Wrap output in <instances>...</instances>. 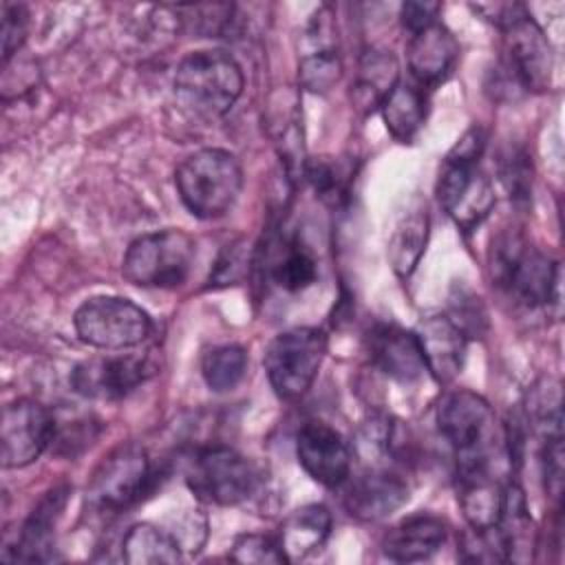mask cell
<instances>
[{
  "label": "cell",
  "mask_w": 565,
  "mask_h": 565,
  "mask_svg": "<svg viewBox=\"0 0 565 565\" xmlns=\"http://www.w3.org/2000/svg\"><path fill=\"white\" fill-rule=\"evenodd\" d=\"M490 278L525 309L550 307L558 296V265L516 230H503L492 238Z\"/></svg>",
  "instance_id": "obj_1"
},
{
  "label": "cell",
  "mask_w": 565,
  "mask_h": 565,
  "mask_svg": "<svg viewBox=\"0 0 565 565\" xmlns=\"http://www.w3.org/2000/svg\"><path fill=\"white\" fill-rule=\"evenodd\" d=\"M243 93V71L225 51H194L174 71L181 108L203 119L223 117Z\"/></svg>",
  "instance_id": "obj_2"
},
{
  "label": "cell",
  "mask_w": 565,
  "mask_h": 565,
  "mask_svg": "<svg viewBox=\"0 0 565 565\" xmlns=\"http://www.w3.org/2000/svg\"><path fill=\"white\" fill-rule=\"evenodd\" d=\"M174 183L190 214L218 218L236 203L243 188V170L232 152L203 148L179 163Z\"/></svg>",
  "instance_id": "obj_3"
},
{
  "label": "cell",
  "mask_w": 565,
  "mask_h": 565,
  "mask_svg": "<svg viewBox=\"0 0 565 565\" xmlns=\"http://www.w3.org/2000/svg\"><path fill=\"white\" fill-rule=\"evenodd\" d=\"M441 437L452 446L457 470L472 466H492L499 433L490 404L466 388L448 393L437 408Z\"/></svg>",
  "instance_id": "obj_4"
},
{
  "label": "cell",
  "mask_w": 565,
  "mask_h": 565,
  "mask_svg": "<svg viewBox=\"0 0 565 565\" xmlns=\"http://www.w3.org/2000/svg\"><path fill=\"white\" fill-rule=\"evenodd\" d=\"M194 263V241L181 230L150 232L130 243L121 274L137 287L172 289L185 282Z\"/></svg>",
  "instance_id": "obj_5"
},
{
  "label": "cell",
  "mask_w": 565,
  "mask_h": 565,
  "mask_svg": "<svg viewBox=\"0 0 565 565\" xmlns=\"http://www.w3.org/2000/svg\"><path fill=\"white\" fill-rule=\"evenodd\" d=\"M327 353V335L316 327L278 333L265 349V371L274 393L296 399L309 391Z\"/></svg>",
  "instance_id": "obj_6"
},
{
  "label": "cell",
  "mask_w": 565,
  "mask_h": 565,
  "mask_svg": "<svg viewBox=\"0 0 565 565\" xmlns=\"http://www.w3.org/2000/svg\"><path fill=\"white\" fill-rule=\"evenodd\" d=\"M73 324L82 342L106 351L137 347L152 329L150 316L121 296H95L84 300L73 316Z\"/></svg>",
  "instance_id": "obj_7"
},
{
  "label": "cell",
  "mask_w": 565,
  "mask_h": 565,
  "mask_svg": "<svg viewBox=\"0 0 565 565\" xmlns=\"http://www.w3.org/2000/svg\"><path fill=\"white\" fill-rule=\"evenodd\" d=\"M185 481L190 490L216 505H236L252 497L258 472L252 461L230 446H205L188 463Z\"/></svg>",
  "instance_id": "obj_8"
},
{
  "label": "cell",
  "mask_w": 565,
  "mask_h": 565,
  "mask_svg": "<svg viewBox=\"0 0 565 565\" xmlns=\"http://www.w3.org/2000/svg\"><path fill=\"white\" fill-rule=\"evenodd\" d=\"M157 481V472L139 446H119L95 470L86 497L99 512H124L137 505Z\"/></svg>",
  "instance_id": "obj_9"
},
{
  "label": "cell",
  "mask_w": 565,
  "mask_h": 565,
  "mask_svg": "<svg viewBox=\"0 0 565 565\" xmlns=\"http://www.w3.org/2000/svg\"><path fill=\"white\" fill-rule=\"evenodd\" d=\"M437 199L457 227L470 234L490 214L494 205V188L479 170V161L446 157L437 181Z\"/></svg>",
  "instance_id": "obj_10"
},
{
  "label": "cell",
  "mask_w": 565,
  "mask_h": 565,
  "mask_svg": "<svg viewBox=\"0 0 565 565\" xmlns=\"http://www.w3.org/2000/svg\"><path fill=\"white\" fill-rule=\"evenodd\" d=\"M505 57L503 68L521 86V90H545L552 79L554 55L550 40L541 26L532 20L530 11L523 9L503 29Z\"/></svg>",
  "instance_id": "obj_11"
},
{
  "label": "cell",
  "mask_w": 565,
  "mask_h": 565,
  "mask_svg": "<svg viewBox=\"0 0 565 565\" xmlns=\"http://www.w3.org/2000/svg\"><path fill=\"white\" fill-rule=\"evenodd\" d=\"M55 437V419L46 406L22 397L2 411V466L24 468L33 463Z\"/></svg>",
  "instance_id": "obj_12"
},
{
  "label": "cell",
  "mask_w": 565,
  "mask_h": 565,
  "mask_svg": "<svg viewBox=\"0 0 565 565\" xmlns=\"http://www.w3.org/2000/svg\"><path fill=\"white\" fill-rule=\"evenodd\" d=\"M157 373V362L148 355L95 358L77 364L71 375L73 388L84 397L119 399Z\"/></svg>",
  "instance_id": "obj_13"
},
{
  "label": "cell",
  "mask_w": 565,
  "mask_h": 565,
  "mask_svg": "<svg viewBox=\"0 0 565 565\" xmlns=\"http://www.w3.org/2000/svg\"><path fill=\"white\" fill-rule=\"evenodd\" d=\"M296 455L313 481L327 488L347 483L353 457L349 444L335 428L322 422L305 424L296 437Z\"/></svg>",
  "instance_id": "obj_14"
},
{
  "label": "cell",
  "mask_w": 565,
  "mask_h": 565,
  "mask_svg": "<svg viewBox=\"0 0 565 565\" xmlns=\"http://www.w3.org/2000/svg\"><path fill=\"white\" fill-rule=\"evenodd\" d=\"M298 51L302 86L313 93L329 90L342 71L333 13L329 7H322L311 15L307 29L302 31Z\"/></svg>",
  "instance_id": "obj_15"
},
{
  "label": "cell",
  "mask_w": 565,
  "mask_h": 565,
  "mask_svg": "<svg viewBox=\"0 0 565 565\" xmlns=\"http://www.w3.org/2000/svg\"><path fill=\"white\" fill-rule=\"evenodd\" d=\"M415 338L424 358V369L439 384H448L461 373L468 338L448 316L422 318Z\"/></svg>",
  "instance_id": "obj_16"
},
{
  "label": "cell",
  "mask_w": 565,
  "mask_h": 565,
  "mask_svg": "<svg viewBox=\"0 0 565 565\" xmlns=\"http://www.w3.org/2000/svg\"><path fill=\"white\" fill-rule=\"evenodd\" d=\"M364 347L373 366L393 380L411 382L424 371L415 331H406L391 322H375L364 335Z\"/></svg>",
  "instance_id": "obj_17"
},
{
  "label": "cell",
  "mask_w": 565,
  "mask_h": 565,
  "mask_svg": "<svg viewBox=\"0 0 565 565\" xmlns=\"http://www.w3.org/2000/svg\"><path fill=\"white\" fill-rule=\"evenodd\" d=\"M406 55L415 84L435 88L452 73L459 60V44L441 22H435L411 35Z\"/></svg>",
  "instance_id": "obj_18"
},
{
  "label": "cell",
  "mask_w": 565,
  "mask_h": 565,
  "mask_svg": "<svg viewBox=\"0 0 565 565\" xmlns=\"http://www.w3.org/2000/svg\"><path fill=\"white\" fill-rule=\"evenodd\" d=\"M408 499V486L388 470H369L355 477L344 490V508L353 519L380 521L402 508Z\"/></svg>",
  "instance_id": "obj_19"
},
{
  "label": "cell",
  "mask_w": 565,
  "mask_h": 565,
  "mask_svg": "<svg viewBox=\"0 0 565 565\" xmlns=\"http://www.w3.org/2000/svg\"><path fill=\"white\" fill-rule=\"evenodd\" d=\"M71 488L66 483L51 488L42 501L33 508L29 519L24 521L20 534L15 536L13 545H7L4 552L13 550L9 556L11 561H46L51 558V543H53V527L68 501Z\"/></svg>",
  "instance_id": "obj_20"
},
{
  "label": "cell",
  "mask_w": 565,
  "mask_h": 565,
  "mask_svg": "<svg viewBox=\"0 0 565 565\" xmlns=\"http://www.w3.org/2000/svg\"><path fill=\"white\" fill-rule=\"evenodd\" d=\"M459 505L470 527H492L499 523L505 486L492 472V466H472L457 470Z\"/></svg>",
  "instance_id": "obj_21"
},
{
  "label": "cell",
  "mask_w": 565,
  "mask_h": 565,
  "mask_svg": "<svg viewBox=\"0 0 565 565\" xmlns=\"http://www.w3.org/2000/svg\"><path fill=\"white\" fill-rule=\"evenodd\" d=\"M446 523L433 514H415L397 523L382 539V552L399 563L430 558L446 541Z\"/></svg>",
  "instance_id": "obj_22"
},
{
  "label": "cell",
  "mask_w": 565,
  "mask_h": 565,
  "mask_svg": "<svg viewBox=\"0 0 565 565\" xmlns=\"http://www.w3.org/2000/svg\"><path fill=\"white\" fill-rule=\"evenodd\" d=\"M428 241V210L419 196H413L406 203V210L399 214L391 238H388V260L397 276L408 278Z\"/></svg>",
  "instance_id": "obj_23"
},
{
  "label": "cell",
  "mask_w": 565,
  "mask_h": 565,
  "mask_svg": "<svg viewBox=\"0 0 565 565\" xmlns=\"http://www.w3.org/2000/svg\"><path fill=\"white\" fill-rule=\"evenodd\" d=\"M399 84V64L391 51L371 49L360 57L351 102L358 110L369 113L380 108L388 93Z\"/></svg>",
  "instance_id": "obj_24"
},
{
  "label": "cell",
  "mask_w": 565,
  "mask_h": 565,
  "mask_svg": "<svg viewBox=\"0 0 565 565\" xmlns=\"http://www.w3.org/2000/svg\"><path fill=\"white\" fill-rule=\"evenodd\" d=\"M331 532V512L320 503L294 510L280 525L278 545L287 561H300L320 550Z\"/></svg>",
  "instance_id": "obj_25"
},
{
  "label": "cell",
  "mask_w": 565,
  "mask_h": 565,
  "mask_svg": "<svg viewBox=\"0 0 565 565\" xmlns=\"http://www.w3.org/2000/svg\"><path fill=\"white\" fill-rule=\"evenodd\" d=\"M426 104L422 86L399 82L380 106L386 130L397 141H411L426 121Z\"/></svg>",
  "instance_id": "obj_26"
},
{
  "label": "cell",
  "mask_w": 565,
  "mask_h": 565,
  "mask_svg": "<svg viewBox=\"0 0 565 565\" xmlns=\"http://www.w3.org/2000/svg\"><path fill=\"white\" fill-rule=\"evenodd\" d=\"M121 558L135 565H172L181 558V545L166 530L152 523H137L124 536Z\"/></svg>",
  "instance_id": "obj_27"
},
{
  "label": "cell",
  "mask_w": 565,
  "mask_h": 565,
  "mask_svg": "<svg viewBox=\"0 0 565 565\" xmlns=\"http://www.w3.org/2000/svg\"><path fill=\"white\" fill-rule=\"evenodd\" d=\"M497 527L503 536L508 561L523 563L532 556V519L527 512L525 494L516 483L505 486L503 508Z\"/></svg>",
  "instance_id": "obj_28"
},
{
  "label": "cell",
  "mask_w": 565,
  "mask_h": 565,
  "mask_svg": "<svg viewBox=\"0 0 565 565\" xmlns=\"http://www.w3.org/2000/svg\"><path fill=\"white\" fill-rule=\"evenodd\" d=\"M353 446L369 470H388L402 450L399 428L384 415L371 417L358 428Z\"/></svg>",
  "instance_id": "obj_29"
},
{
  "label": "cell",
  "mask_w": 565,
  "mask_h": 565,
  "mask_svg": "<svg viewBox=\"0 0 565 565\" xmlns=\"http://www.w3.org/2000/svg\"><path fill=\"white\" fill-rule=\"evenodd\" d=\"M269 274L280 289L294 294L307 289L316 280L318 265L313 254L302 243L287 241L274 256Z\"/></svg>",
  "instance_id": "obj_30"
},
{
  "label": "cell",
  "mask_w": 565,
  "mask_h": 565,
  "mask_svg": "<svg viewBox=\"0 0 565 565\" xmlns=\"http://www.w3.org/2000/svg\"><path fill=\"white\" fill-rule=\"evenodd\" d=\"M247 371V353L238 344H223L214 347L203 355L201 373L214 393H225L238 386Z\"/></svg>",
  "instance_id": "obj_31"
},
{
  "label": "cell",
  "mask_w": 565,
  "mask_h": 565,
  "mask_svg": "<svg viewBox=\"0 0 565 565\" xmlns=\"http://www.w3.org/2000/svg\"><path fill=\"white\" fill-rule=\"evenodd\" d=\"M499 179L516 205H527L532 196V161L523 146H505L497 161Z\"/></svg>",
  "instance_id": "obj_32"
},
{
  "label": "cell",
  "mask_w": 565,
  "mask_h": 565,
  "mask_svg": "<svg viewBox=\"0 0 565 565\" xmlns=\"http://www.w3.org/2000/svg\"><path fill=\"white\" fill-rule=\"evenodd\" d=\"M459 556L468 563H501L508 561L505 543L497 525L492 527H470L461 534Z\"/></svg>",
  "instance_id": "obj_33"
},
{
  "label": "cell",
  "mask_w": 565,
  "mask_h": 565,
  "mask_svg": "<svg viewBox=\"0 0 565 565\" xmlns=\"http://www.w3.org/2000/svg\"><path fill=\"white\" fill-rule=\"evenodd\" d=\"M307 181L311 183V188L316 190V194L329 203H340L347 196V172L333 163L327 157L320 159H311L305 163V172Z\"/></svg>",
  "instance_id": "obj_34"
},
{
  "label": "cell",
  "mask_w": 565,
  "mask_h": 565,
  "mask_svg": "<svg viewBox=\"0 0 565 565\" xmlns=\"http://www.w3.org/2000/svg\"><path fill=\"white\" fill-rule=\"evenodd\" d=\"M232 561L254 563V565H280L287 563L285 552L278 545V539L265 534H241L234 539L230 550Z\"/></svg>",
  "instance_id": "obj_35"
},
{
  "label": "cell",
  "mask_w": 565,
  "mask_h": 565,
  "mask_svg": "<svg viewBox=\"0 0 565 565\" xmlns=\"http://www.w3.org/2000/svg\"><path fill=\"white\" fill-rule=\"evenodd\" d=\"M29 33V11L20 2H2V62L4 66L18 53Z\"/></svg>",
  "instance_id": "obj_36"
},
{
  "label": "cell",
  "mask_w": 565,
  "mask_h": 565,
  "mask_svg": "<svg viewBox=\"0 0 565 565\" xmlns=\"http://www.w3.org/2000/svg\"><path fill=\"white\" fill-rule=\"evenodd\" d=\"M450 320L466 333V338L470 335H479L486 327V311L479 302V298L470 291H459V296L450 298Z\"/></svg>",
  "instance_id": "obj_37"
},
{
  "label": "cell",
  "mask_w": 565,
  "mask_h": 565,
  "mask_svg": "<svg viewBox=\"0 0 565 565\" xmlns=\"http://www.w3.org/2000/svg\"><path fill=\"white\" fill-rule=\"evenodd\" d=\"M541 468L545 479V490L554 499H561L563 490V435L545 437L541 446Z\"/></svg>",
  "instance_id": "obj_38"
},
{
  "label": "cell",
  "mask_w": 565,
  "mask_h": 565,
  "mask_svg": "<svg viewBox=\"0 0 565 565\" xmlns=\"http://www.w3.org/2000/svg\"><path fill=\"white\" fill-rule=\"evenodd\" d=\"M245 265H247V256H245V243H232L223 249V254L218 256L214 271L210 276V285H232L238 282L245 274Z\"/></svg>",
  "instance_id": "obj_39"
},
{
  "label": "cell",
  "mask_w": 565,
  "mask_h": 565,
  "mask_svg": "<svg viewBox=\"0 0 565 565\" xmlns=\"http://www.w3.org/2000/svg\"><path fill=\"white\" fill-rule=\"evenodd\" d=\"M439 11H441L439 2H404L399 9V18H402L404 29L413 35V33L439 22L437 20Z\"/></svg>",
  "instance_id": "obj_40"
}]
</instances>
